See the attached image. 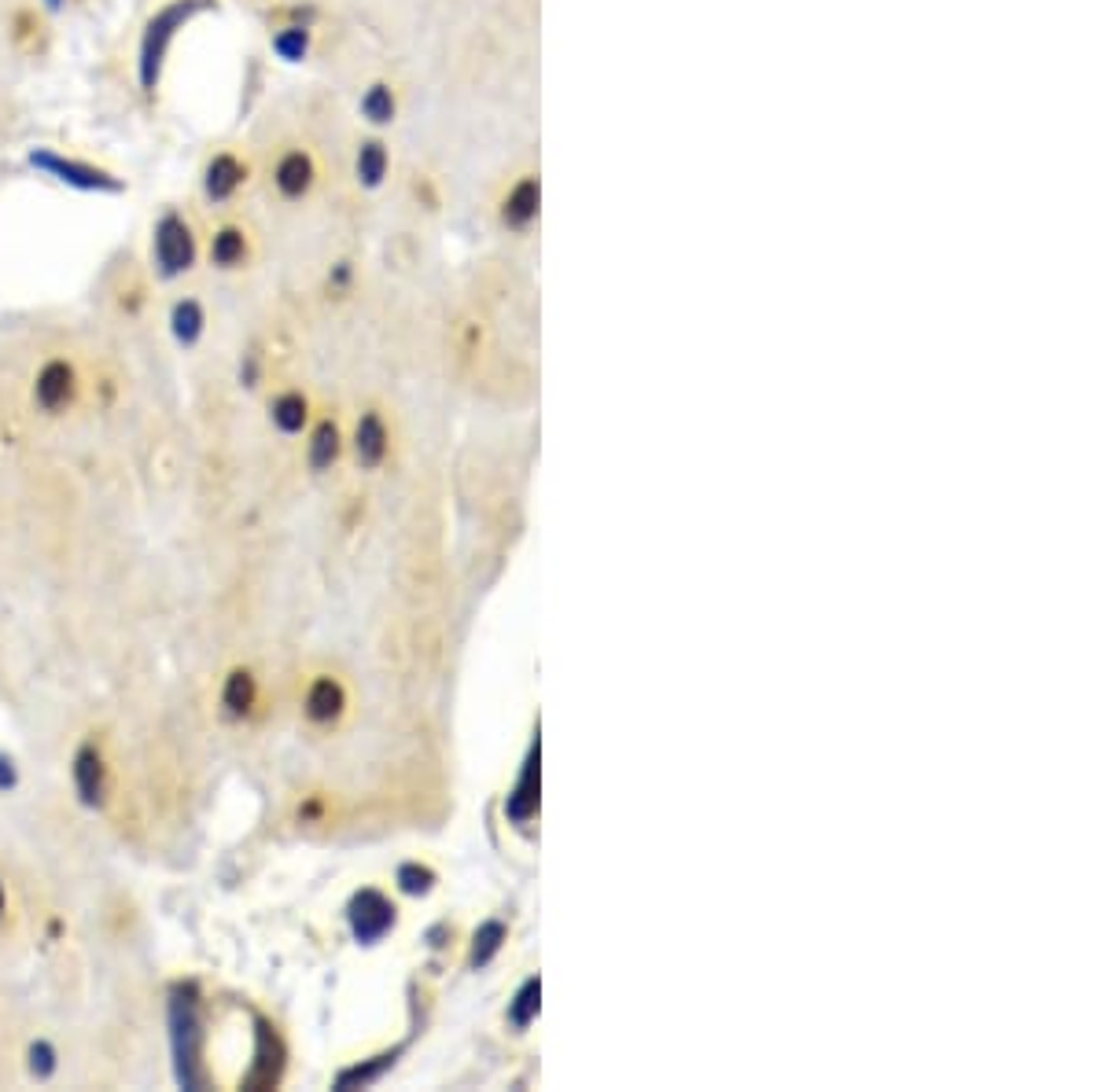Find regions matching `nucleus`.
I'll return each instance as SVG.
<instances>
[{
	"label": "nucleus",
	"instance_id": "f257e3e1",
	"mask_svg": "<svg viewBox=\"0 0 1105 1092\" xmlns=\"http://www.w3.org/2000/svg\"><path fill=\"white\" fill-rule=\"evenodd\" d=\"M211 4L214 0H166V4L144 22L141 41H137V82L148 96L163 82L166 60H170L181 30L188 27L196 15H203Z\"/></svg>",
	"mask_w": 1105,
	"mask_h": 1092
},
{
	"label": "nucleus",
	"instance_id": "f03ea898",
	"mask_svg": "<svg viewBox=\"0 0 1105 1092\" xmlns=\"http://www.w3.org/2000/svg\"><path fill=\"white\" fill-rule=\"evenodd\" d=\"M203 1015H199L196 986H174L170 993V1048H174V1074L184 1089H203Z\"/></svg>",
	"mask_w": 1105,
	"mask_h": 1092
},
{
	"label": "nucleus",
	"instance_id": "7ed1b4c3",
	"mask_svg": "<svg viewBox=\"0 0 1105 1092\" xmlns=\"http://www.w3.org/2000/svg\"><path fill=\"white\" fill-rule=\"evenodd\" d=\"M27 163L34 166L37 173H45V177H52L55 184H63V188L85 191V196H122L126 191V181L118 173H111L108 166H96V163H89V158L63 155V151H55V148H30Z\"/></svg>",
	"mask_w": 1105,
	"mask_h": 1092
},
{
	"label": "nucleus",
	"instance_id": "20e7f679",
	"mask_svg": "<svg viewBox=\"0 0 1105 1092\" xmlns=\"http://www.w3.org/2000/svg\"><path fill=\"white\" fill-rule=\"evenodd\" d=\"M199 258V239L181 211H163L151 229V265L159 280H178Z\"/></svg>",
	"mask_w": 1105,
	"mask_h": 1092
},
{
	"label": "nucleus",
	"instance_id": "39448f33",
	"mask_svg": "<svg viewBox=\"0 0 1105 1092\" xmlns=\"http://www.w3.org/2000/svg\"><path fill=\"white\" fill-rule=\"evenodd\" d=\"M317 181H321V166H317L314 151L299 148V144L280 151L274 170H269V184H274L280 203H302V199H310Z\"/></svg>",
	"mask_w": 1105,
	"mask_h": 1092
},
{
	"label": "nucleus",
	"instance_id": "423d86ee",
	"mask_svg": "<svg viewBox=\"0 0 1105 1092\" xmlns=\"http://www.w3.org/2000/svg\"><path fill=\"white\" fill-rule=\"evenodd\" d=\"M247 181H251V163L240 151H214L203 166L199 188L211 206H226L247 188Z\"/></svg>",
	"mask_w": 1105,
	"mask_h": 1092
},
{
	"label": "nucleus",
	"instance_id": "0eeeda50",
	"mask_svg": "<svg viewBox=\"0 0 1105 1092\" xmlns=\"http://www.w3.org/2000/svg\"><path fill=\"white\" fill-rule=\"evenodd\" d=\"M539 203H542V188H539V173H519L506 184V191L498 196L494 211H498V224L506 232H531L534 221H539Z\"/></svg>",
	"mask_w": 1105,
	"mask_h": 1092
},
{
	"label": "nucleus",
	"instance_id": "6e6552de",
	"mask_svg": "<svg viewBox=\"0 0 1105 1092\" xmlns=\"http://www.w3.org/2000/svg\"><path fill=\"white\" fill-rule=\"evenodd\" d=\"M347 920L358 942L373 945L395 927V905H391L380 890H362V894H354V902H350Z\"/></svg>",
	"mask_w": 1105,
	"mask_h": 1092
},
{
	"label": "nucleus",
	"instance_id": "1a4fd4ad",
	"mask_svg": "<svg viewBox=\"0 0 1105 1092\" xmlns=\"http://www.w3.org/2000/svg\"><path fill=\"white\" fill-rule=\"evenodd\" d=\"M78 393V372L70 360L63 357H52L42 365V372H37L34 380V401L37 408H45V413H63V408L75 401Z\"/></svg>",
	"mask_w": 1105,
	"mask_h": 1092
},
{
	"label": "nucleus",
	"instance_id": "9d476101",
	"mask_svg": "<svg viewBox=\"0 0 1105 1092\" xmlns=\"http://www.w3.org/2000/svg\"><path fill=\"white\" fill-rule=\"evenodd\" d=\"M251 251H254L251 232L236 221L218 224L211 236V243H207V258H211L214 269H221V272L244 269V265L251 262Z\"/></svg>",
	"mask_w": 1105,
	"mask_h": 1092
},
{
	"label": "nucleus",
	"instance_id": "9b49d317",
	"mask_svg": "<svg viewBox=\"0 0 1105 1092\" xmlns=\"http://www.w3.org/2000/svg\"><path fill=\"white\" fill-rule=\"evenodd\" d=\"M391 177V148L383 136H365L354 148V181L362 191H380Z\"/></svg>",
	"mask_w": 1105,
	"mask_h": 1092
},
{
	"label": "nucleus",
	"instance_id": "f8f14e48",
	"mask_svg": "<svg viewBox=\"0 0 1105 1092\" xmlns=\"http://www.w3.org/2000/svg\"><path fill=\"white\" fill-rule=\"evenodd\" d=\"M75 787H78V799L93 809L103 806V799H108V766H103L96 746H82V751L75 754Z\"/></svg>",
	"mask_w": 1105,
	"mask_h": 1092
},
{
	"label": "nucleus",
	"instance_id": "ddd939ff",
	"mask_svg": "<svg viewBox=\"0 0 1105 1092\" xmlns=\"http://www.w3.org/2000/svg\"><path fill=\"white\" fill-rule=\"evenodd\" d=\"M398 107H402V100H398V88L391 82H373L362 93V100H358V115L365 118L373 130H387V125H395L398 118Z\"/></svg>",
	"mask_w": 1105,
	"mask_h": 1092
},
{
	"label": "nucleus",
	"instance_id": "4468645a",
	"mask_svg": "<svg viewBox=\"0 0 1105 1092\" xmlns=\"http://www.w3.org/2000/svg\"><path fill=\"white\" fill-rule=\"evenodd\" d=\"M280 1041L266 1023H259V1048H254V1066L247 1071L244 1086L247 1089H269L280 1078Z\"/></svg>",
	"mask_w": 1105,
	"mask_h": 1092
},
{
	"label": "nucleus",
	"instance_id": "2eb2a0df",
	"mask_svg": "<svg viewBox=\"0 0 1105 1092\" xmlns=\"http://www.w3.org/2000/svg\"><path fill=\"white\" fill-rule=\"evenodd\" d=\"M534 809H539V743H534L531 754H527L524 773H519L516 791H512L509 802H506V813H509L516 824H527V821H531Z\"/></svg>",
	"mask_w": 1105,
	"mask_h": 1092
},
{
	"label": "nucleus",
	"instance_id": "dca6fc26",
	"mask_svg": "<svg viewBox=\"0 0 1105 1092\" xmlns=\"http://www.w3.org/2000/svg\"><path fill=\"white\" fill-rule=\"evenodd\" d=\"M269 48L280 63H302L314 48V27L310 22H284L274 37H269Z\"/></svg>",
	"mask_w": 1105,
	"mask_h": 1092
},
{
	"label": "nucleus",
	"instance_id": "f3484780",
	"mask_svg": "<svg viewBox=\"0 0 1105 1092\" xmlns=\"http://www.w3.org/2000/svg\"><path fill=\"white\" fill-rule=\"evenodd\" d=\"M203 327H207V309L199 299H178L170 309V332L181 347H196L203 339Z\"/></svg>",
	"mask_w": 1105,
	"mask_h": 1092
},
{
	"label": "nucleus",
	"instance_id": "a211bd4d",
	"mask_svg": "<svg viewBox=\"0 0 1105 1092\" xmlns=\"http://www.w3.org/2000/svg\"><path fill=\"white\" fill-rule=\"evenodd\" d=\"M269 416H274V423L284 435H299L302 427H307L310 420V401L302 398L299 390H284L280 398H274V405H269Z\"/></svg>",
	"mask_w": 1105,
	"mask_h": 1092
},
{
	"label": "nucleus",
	"instance_id": "6ab92c4d",
	"mask_svg": "<svg viewBox=\"0 0 1105 1092\" xmlns=\"http://www.w3.org/2000/svg\"><path fill=\"white\" fill-rule=\"evenodd\" d=\"M354 449H358V460H362L365 468H373V464L383 460V453H387V427H383V420L376 413L362 416Z\"/></svg>",
	"mask_w": 1105,
	"mask_h": 1092
},
{
	"label": "nucleus",
	"instance_id": "aec40b11",
	"mask_svg": "<svg viewBox=\"0 0 1105 1092\" xmlns=\"http://www.w3.org/2000/svg\"><path fill=\"white\" fill-rule=\"evenodd\" d=\"M340 710H343V688L335 685L332 677H321L314 688H310V695H307V713L325 725V721L340 718Z\"/></svg>",
	"mask_w": 1105,
	"mask_h": 1092
},
{
	"label": "nucleus",
	"instance_id": "412c9836",
	"mask_svg": "<svg viewBox=\"0 0 1105 1092\" xmlns=\"http://www.w3.org/2000/svg\"><path fill=\"white\" fill-rule=\"evenodd\" d=\"M221 703H226L229 713H247L254 706V677L247 670H232L226 688H221Z\"/></svg>",
	"mask_w": 1105,
	"mask_h": 1092
},
{
	"label": "nucleus",
	"instance_id": "4be33fe9",
	"mask_svg": "<svg viewBox=\"0 0 1105 1092\" xmlns=\"http://www.w3.org/2000/svg\"><path fill=\"white\" fill-rule=\"evenodd\" d=\"M340 456V431H335L332 420L317 423L314 431V441H310V464H314L317 471L332 468V460Z\"/></svg>",
	"mask_w": 1105,
	"mask_h": 1092
},
{
	"label": "nucleus",
	"instance_id": "5701e85b",
	"mask_svg": "<svg viewBox=\"0 0 1105 1092\" xmlns=\"http://www.w3.org/2000/svg\"><path fill=\"white\" fill-rule=\"evenodd\" d=\"M501 942H506V927L501 923H483L476 930V945H472V968H483L501 950Z\"/></svg>",
	"mask_w": 1105,
	"mask_h": 1092
},
{
	"label": "nucleus",
	"instance_id": "b1692460",
	"mask_svg": "<svg viewBox=\"0 0 1105 1092\" xmlns=\"http://www.w3.org/2000/svg\"><path fill=\"white\" fill-rule=\"evenodd\" d=\"M539 997H542V986H539V978H531V982L516 993V1001H512V1008H509L512 1026H531V1019L539 1015Z\"/></svg>",
	"mask_w": 1105,
	"mask_h": 1092
},
{
	"label": "nucleus",
	"instance_id": "393cba45",
	"mask_svg": "<svg viewBox=\"0 0 1105 1092\" xmlns=\"http://www.w3.org/2000/svg\"><path fill=\"white\" fill-rule=\"evenodd\" d=\"M431 875L428 869H420V864H406V869H398V883H402L406 894H424V890H431Z\"/></svg>",
	"mask_w": 1105,
	"mask_h": 1092
},
{
	"label": "nucleus",
	"instance_id": "a878e982",
	"mask_svg": "<svg viewBox=\"0 0 1105 1092\" xmlns=\"http://www.w3.org/2000/svg\"><path fill=\"white\" fill-rule=\"evenodd\" d=\"M30 1071H34L37 1078H52V1071H55V1048L48 1045V1041H37V1045L30 1048Z\"/></svg>",
	"mask_w": 1105,
	"mask_h": 1092
},
{
	"label": "nucleus",
	"instance_id": "bb28decb",
	"mask_svg": "<svg viewBox=\"0 0 1105 1092\" xmlns=\"http://www.w3.org/2000/svg\"><path fill=\"white\" fill-rule=\"evenodd\" d=\"M7 787H15V766H12V758L0 754V791H7Z\"/></svg>",
	"mask_w": 1105,
	"mask_h": 1092
},
{
	"label": "nucleus",
	"instance_id": "cd10ccee",
	"mask_svg": "<svg viewBox=\"0 0 1105 1092\" xmlns=\"http://www.w3.org/2000/svg\"><path fill=\"white\" fill-rule=\"evenodd\" d=\"M45 7H48V12H60V7H63V0H45Z\"/></svg>",
	"mask_w": 1105,
	"mask_h": 1092
},
{
	"label": "nucleus",
	"instance_id": "c85d7f7f",
	"mask_svg": "<svg viewBox=\"0 0 1105 1092\" xmlns=\"http://www.w3.org/2000/svg\"><path fill=\"white\" fill-rule=\"evenodd\" d=\"M0 917H4V883H0Z\"/></svg>",
	"mask_w": 1105,
	"mask_h": 1092
}]
</instances>
